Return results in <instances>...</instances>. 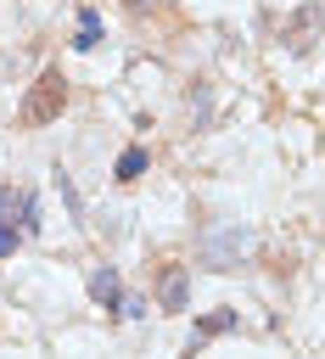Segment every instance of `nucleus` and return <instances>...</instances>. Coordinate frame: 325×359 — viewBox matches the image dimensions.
<instances>
[{
  "mask_svg": "<svg viewBox=\"0 0 325 359\" xmlns=\"http://www.w3.org/2000/svg\"><path fill=\"white\" fill-rule=\"evenodd\" d=\"M157 297H162V309H185V303H191V275H185L179 264H174V269H162Z\"/></svg>",
  "mask_w": 325,
  "mask_h": 359,
  "instance_id": "obj_3",
  "label": "nucleus"
},
{
  "mask_svg": "<svg viewBox=\"0 0 325 359\" xmlns=\"http://www.w3.org/2000/svg\"><path fill=\"white\" fill-rule=\"evenodd\" d=\"M146 163H151V157H146L140 146H129V151L118 157V180H123V185H129V180H140V174H146Z\"/></svg>",
  "mask_w": 325,
  "mask_h": 359,
  "instance_id": "obj_6",
  "label": "nucleus"
},
{
  "mask_svg": "<svg viewBox=\"0 0 325 359\" xmlns=\"http://www.w3.org/2000/svg\"><path fill=\"white\" fill-rule=\"evenodd\" d=\"M95 39H101V17H95V11H78V39H73V45H78V50H90Z\"/></svg>",
  "mask_w": 325,
  "mask_h": 359,
  "instance_id": "obj_7",
  "label": "nucleus"
},
{
  "mask_svg": "<svg viewBox=\"0 0 325 359\" xmlns=\"http://www.w3.org/2000/svg\"><path fill=\"white\" fill-rule=\"evenodd\" d=\"M56 112H62V73H45L39 90H34L28 107H22V123H50Z\"/></svg>",
  "mask_w": 325,
  "mask_h": 359,
  "instance_id": "obj_2",
  "label": "nucleus"
},
{
  "mask_svg": "<svg viewBox=\"0 0 325 359\" xmlns=\"http://www.w3.org/2000/svg\"><path fill=\"white\" fill-rule=\"evenodd\" d=\"M17 213H22V191L0 185V224H17Z\"/></svg>",
  "mask_w": 325,
  "mask_h": 359,
  "instance_id": "obj_8",
  "label": "nucleus"
},
{
  "mask_svg": "<svg viewBox=\"0 0 325 359\" xmlns=\"http://www.w3.org/2000/svg\"><path fill=\"white\" fill-rule=\"evenodd\" d=\"M56 191H62V202H67L73 213H84V202H78V191H73V180H67L62 168H56Z\"/></svg>",
  "mask_w": 325,
  "mask_h": 359,
  "instance_id": "obj_9",
  "label": "nucleus"
},
{
  "mask_svg": "<svg viewBox=\"0 0 325 359\" xmlns=\"http://www.w3.org/2000/svg\"><path fill=\"white\" fill-rule=\"evenodd\" d=\"M17 241H22V230H17V224H0V258H11Z\"/></svg>",
  "mask_w": 325,
  "mask_h": 359,
  "instance_id": "obj_10",
  "label": "nucleus"
},
{
  "mask_svg": "<svg viewBox=\"0 0 325 359\" xmlns=\"http://www.w3.org/2000/svg\"><path fill=\"white\" fill-rule=\"evenodd\" d=\"M90 297H95L101 309H118V303H123V280H118V269H95V275H90Z\"/></svg>",
  "mask_w": 325,
  "mask_h": 359,
  "instance_id": "obj_4",
  "label": "nucleus"
},
{
  "mask_svg": "<svg viewBox=\"0 0 325 359\" xmlns=\"http://www.w3.org/2000/svg\"><path fill=\"white\" fill-rule=\"evenodd\" d=\"M252 230L247 224H224V219H213L202 236H196V258L207 264V269H235V264H247L252 258Z\"/></svg>",
  "mask_w": 325,
  "mask_h": 359,
  "instance_id": "obj_1",
  "label": "nucleus"
},
{
  "mask_svg": "<svg viewBox=\"0 0 325 359\" xmlns=\"http://www.w3.org/2000/svg\"><path fill=\"white\" fill-rule=\"evenodd\" d=\"M230 325H235V309H213L207 320H196V331H191V353H196V348H202L207 337H219V331H230Z\"/></svg>",
  "mask_w": 325,
  "mask_h": 359,
  "instance_id": "obj_5",
  "label": "nucleus"
}]
</instances>
